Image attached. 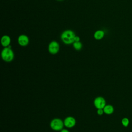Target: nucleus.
Listing matches in <instances>:
<instances>
[{
  "instance_id": "1",
  "label": "nucleus",
  "mask_w": 132,
  "mask_h": 132,
  "mask_svg": "<svg viewBox=\"0 0 132 132\" xmlns=\"http://www.w3.org/2000/svg\"><path fill=\"white\" fill-rule=\"evenodd\" d=\"M75 35L71 30H67L63 31L61 35V39L66 44L73 43L75 42Z\"/></svg>"
},
{
  "instance_id": "2",
  "label": "nucleus",
  "mask_w": 132,
  "mask_h": 132,
  "mask_svg": "<svg viewBox=\"0 0 132 132\" xmlns=\"http://www.w3.org/2000/svg\"><path fill=\"white\" fill-rule=\"evenodd\" d=\"M1 57L2 59L6 62H11L13 60L14 55L11 48L8 47H4L1 52Z\"/></svg>"
},
{
  "instance_id": "3",
  "label": "nucleus",
  "mask_w": 132,
  "mask_h": 132,
  "mask_svg": "<svg viewBox=\"0 0 132 132\" xmlns=\"http://www.w3.org/2000/svg\"><path fill=\"white\" fill-rule=\"evenodd\" d=\"M50 125L51 129L55 131L61 130L64 126L63 121L59 118H55L53 119L51 121Z\"/></svg>"
},
{
  "instance_id": "4",
  "label": "nucleus",
  "mask_w": 132,
  "mask_h": 132,
  "mask_svg": "<svg viewBox=\"0 0 132 132\" xmlns=\"http://www.w3.org/2000/svg\"><path fill=\"white\" fill-rule=\"evenodd\" d=\"M93 104L95 107L97 109H103L106 105V102L105 98L103 97L98 96L94 99Z\"/></svg>"
},
{
  "instance_id": "5",
  "label": "nucleus",
  "mask_w": 132,
  "mask_h": 132,
  "mask_svg": "<svg viewBox=\"0 0 132 132\" xmlns=\"http://www.w3.org/2000/svg\"><path fill=\"white\" fill-rule=\"evenodd\" d=\"M48 52L50 53L53 55L56 54L59 50V43L56 41H52L48 45Z\"/></svg>"
},
{
  "instance_id": "6",
  "label": "nucleus",
  "mask_w": 132,
  "mask_h": 132,
  "mask_svg": "<svg viewBox=\"0 0 132 132\" xmlns=\"http://www.w3.org/2000/svg\"><path fill=\"white\" fill-rule=\"evenodd\" d=\"M64 125L67 128H72L76 124L75 119L72 116L67 117L64 120Z\"/></svg>"
},
{
  "instance_id": "7",
  "label": "nucleus",
  "mask_w": 132,
  "mask_h": 132,
  "mask_svg": "<svg viewBox=\"0 0 132 132\" xmlns=\"http://www.w3.org/2000/svg\"><path fill=\"white\" fill-rule=\"evenodd\" d=\"M18 42L20 45L22 46H25L29 43V38L26 35H21L18 37Z\"/></svg>"
},
{
  "instance_id": "8",
  "label": "nucleus",
  "mask_w": 132,
  "mask_h": 132,
  "mask_svg": "<svg viewBox=\"0 0 132 132\" xmlns=\"http://www.w3.org/2000/svg\"><path fill=\"white\" fill-rule=\"evenodd\" d=\"M11 39L9 36L7 35H4L3 36L1 40V42L3 46L4 47H8L9 45H10Z\"/></svg>"
},
{
  "instance_id": "9",
  "label": "nucleus",
  "mask_w": 132,
  "mask_h": 132,
  "mask_svg": "<svg viewBox=\"0 0 132 132\" xmlns=\"http://www.w3.org/2000/svg\"><path fill=\"white\" fill-rule=\"evenodd\" d=\"M104 113L110 115L113 113L114 112V107L111 105H106L103 108Z\"/></svg>"
},
{
  "instance_id": "10",
  "label": "nucleus",
  "mask_w": 132,
  "mask_h": 132,
  "mask_svg": "<svg viewBox=\"0 0 132 132\" xmlns=\"http://www.w3.org/2000/svg\"><path fill=\"white\" fill-rule=\"evenodd\" d=\"M105 35V32L103 30H98L95 32L94 34V38L96 40H101L103 38Z\"/></svg>"
},
{
  "instance_id": "11",
  "label": "nucleus",
  "mask_w": 132,
  "mask_h": 132,
  "mask_svg": "<svg viewBox=\"0 0 132 132\" xmlns=\"http://www.w3.org/2000/svg\"><path fill=\"white\" fill-rule=\"evenodd\" d=\"M73 45L74 48L76 50H80L81 49V48L82 47V43L80 41H77V42L75 41L73 43Z\"/></svg>"
},
{
  "instance_id": "12",
  "label": "nucleus",
  "mask_w": 132,
  "mask_h": 132,
  "mask_svg": "<svg viewBox=\"0 0 132 132\" xmlns=\"http://www.w3.org/2000/svg\"><path fill=\"white\" fill-rule=\"evenodd\" d=\"M122 124L124 127H127L129 124V120L127 118H123L121 121Z\"/></svg>"
},
{
  "instance_id": "13",
  "label": "nucleus",
  "mask_w": 132,
  "mask_h": 132,
  "mask_svg": "<svg viewBox=\"0 0 132 132\" xmlns=\"http://www.w3.org/2000/svg\"><path fill=\"white\" fill-rule=\"evenodd\" d=\"M104 113L103 109H97V113L99 116H102Z\"/></svg>"
},
{
  "instance_id": "14",
  "label": "nucleus",
  "mask_w": 132,
  "mask_h": 132,
  "mask_svg": "<svg viewBox=\"0 0 132 132\" xmlns=\"http://www.w3.org/2000/svg\"><path fill=\"white\" fill-rule=\"evenodd\" d=\"M75 41L77 42V41H80V38L78 36H75Z\"/></svg>"
},
{
  "instance_id": "15",
  "label": "nucleus",
  "mask_w": 132,
  "mask_h": 132,
  "mask_svg": "<svg viewBox=\"0 0 132 132\" xmlns=\"http://www.w3.org/2000/svg\"><path fill=\"white\" fill-rule=\"evenodd\" d=\"M60 132H69V131L66 129H62L61 130H60Z\"/></svg>"
},
{
  "instance_id": "16",
  "label": "nucleus",
  "mask_w": 132,
  "mask_h": 132,
  "mask_svg": "<svg viewBox=\"0 0 132 132\" xmlns=\"http://www.w3.org/2000/svg\"><path fill=\"white\" fill-rule=\"evenodd\" d=\"M58 1H62V0H58Z\"/></svg>"
}]
</instances>
